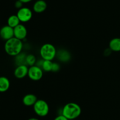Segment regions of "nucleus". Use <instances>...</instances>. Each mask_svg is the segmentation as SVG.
<instances>
[{
  "label": "nucleus",
  "mask_w": 120,
  "mask_h": 120,
  "mask_svg": "<svg viewBox=\"0 0 120 120\" xmlns=\"http://www.w3.org/2000/svg\"><path fill=\"white\" fill-rule=\"evenodd\" d=\"M23 42L21 40L14 37L7 41L4 45V49L8 55L15 57L21 53L23 49Z\"/></svg>",
  "instance_id": "obj_1"
},
{
  "label": "nucleus",
  "mask_w": 120,
  "mask_h": 120,
  "mask_svg": "<svg viewBox=\"0 0 120 120\" xmlns=\"http://www.w3.org/2000/svg\"><path fill=\"white\" fill-rule=\"evenodd\" d=\"M82 113V109L76 103H69L64 105L62 110V114L69 120L78 118Z\"/></svg>",
  "instance_id": "obj_2"
},
{
  "label": "nucleus",
  "mask_w": 120,
  "mask_h": 120,
  "mask_svg": "<svg viewBox=\"0 0 120 120\" xmlns=\"http://www.w3.org/2000/svg\"><path fill=\"white\" fill-rule=\"evenodd\" d=\"M40 56L44 60L52 61L56 57L57 50L51 43H45L40 49Z\"/></svg>",
  "instance_id": "obj_3"
},
{
  "label": "nucleus",
  "mask_w": 120,
  "mask_h": 120,
  "mask_svg": "<svg viewBox=\"0 0 120 120\" xmlns=\"http://www.w3.org/2000/svg\"><path fill=\"white\" fill-rule=\"evenodd\" d=\"M34 112L39 117H45L49 111V106L48 103L43 100H38L34 106Z\"/></svg>",
  "instance_id": "obj_4"
},
{
  "label": "nucleus",
  "mask_w": 120,
  "mask_h": 120,
  "mask_svg": "<svg viewBox=\"0 0 120 120\" xmlns=\"http://www.w3.org/2000/svg\"><path fill=\"white\" fill-rule=\"evenodd\" d=\"M43 71L41 68L36 65L32 66L29 68L28 76L31 80L39 81L43 77Z\"/></svg>",
  "instance_id": "obj_5"
},
{
  "label": "nucleus",
  "mask_w": 120,
  "mask_h": 120,
  "mask_svg": "<svg viewBox=\"0 0 120 120\" xmlns=\"http://www.w3.org/2000/svg\"><path fill=\"white\" fill-rule=\"evenodd\" d=\"M16 15L21 22L25 23V22H29L31 19L33 14L32 11L30 8H27V7H22L21 9H18Z\"/></svg>",
  "instance_id": "obj_6"
},
{
  "label": "nucleus",
  "mask_w": 120,
  "mask_h": 120,
  "mask_svg": "<svg viewBox=\"0 0 120 120\" xmlns=\"http://www.w3.org/2000/svg\"><path fill=\"white\" fill-rule=\"evenodd\" d=\"M14 37L21 41L25 39L28 35V30L25 26L20 23L19 25L14 28Z\"/></svg>",
  "instance_id": "obj_7"
},
{
  "label": "nucleus",
  "mask_w": 120,
  "mask_h": 120,
  "mask_svg": "<svg viewBox=\"0 0 120 120\" xmlns=\"http://www.w3.org/2000/svg\"><path fill=\"white\" fill-rule=\"evenodd\" d=\"M0 37L4 41H7L14 37V28L9 26L5 25L0 29Z\"/></svg>",
  "instance_id": "obj_8"
},
{
  "label": "nucleus",
  "mask_w": 120,
  "mask_h": 120,
  "mask_svg": "<svg viewBox=\"0 0 120 120\" xmlns=\"http://www.w3.org/2000/svg\"><path fill=\"white\" fill-rule=\"evenodd\" d=\"M29 68L27 65L17 66L14 70V75L16 78L21 79L28 76Z\"/></svg>",
  "instance_id": "obj_9"
},
{
  "label": "nucleus",
  "mask_w": 120,
  "mask_h": 120,
  "mask_svg": "<svg viewBox=\"0 0 120 120\" xmlns=\"http://www.w3.org/2000/svg\"><path fill=\"white\" fill-rule=\"evenodd\" d=\"M47 3L44 0H38L34 3L33 10L35 12L40 14L42 13L46 9Z\"/></svg>",
  "instance_id": "obj_10"
},
{
  "label": "nucleus",
  "mask_w": 120,
  "mask_h": 120,
  "mask_svg": "<svg viewBox=\"0 0 120 120\" xmlns=\"http://www.w3.org/2000/svg\"><path fill=\"white\" fill-rule=\"evenodd\" d=\"M38 100L37 97L34 94H27L22 98V103L25 106H34Z\"/></svg>",
  "instance_id": "obj_11"
},
{
  "label": "nucleus",
  "mask_w": 120,
  "mask_h": 120,
  "mask_svg": "<svg viewBox=\"0 0 120 120\" xmlns=\"http://www.w3.org/2000/svg\"><path fill=\"white\" fill-rule=\"evenodd\" d=\"M56 56L58 59L62 62H69L71 57L70 53L64 49H61L59 52H57Z\"/></svg>",
  "instance_id": "obj_12"
},
{
  "label": "nucleus",
  "mask_w": 120,
  "mask_h": 120,
  "mask_svg": "<svg viewBox=\"0 0 120 120\" xmlns=\"http://www.w3.org/2000/svg\"><path fill=\"white\" fill-rule=\"evenodd\" d=\"M10 87V82L7 77L5 76L0 77V93L6 92Z\"/></svg>",
  "instance_id": "obj_13"
},
{
  "label": "nucleus",
  "mask_w": 120,
  "mask_h": 120,
  "mask_svg": "<svg viewBox=\"0 0 120 120\" xmlns=\"http://www.w3.org/2000/svg\"><path fill=\"white\" fill-rule=\"evenodd\" d=\"M109 49L111 51L118 52H120V38L112 39L109 43Z\"/></svg>",
  "instance_id": "obj_14"
},
{
  "label": "nucleus",
  "mask_w": 120,
  "mask_h": 120,
  "mask_svg": "<svg viewBox=\"0 0 120 120\" xmlns=\"http://www.w3.org/2000/svg\"><path fill=\"white\" fill-rule=\"evenodd\" d=\"M21 23V21L19 19L16 15H11L7 20V25L11 28H14Z\"/></svg>",
  "instance_id": "obj_15"
},
{
  "label": "nucleus",
  "mask_w": 120,
  "mask_h": 120,
  "mask_svg": "<svg viewBox=\"0 0 120 120\" xmlns=\"http://www.w3.org/2000/svg\"><path fill=\"white\" fill-rule=\"evenodd\" d=\"M26 56L27 55H26L25 53L21 52V53L15 56V64L17 66L26 65Z\"/></svg>",
  "instance_id": "obj_16"
},
{
  "label": "nucleus",
  "mask_w": 120,
  "mask_h": 120,
  "mask_svg": "<svg viewBox=\"0 0 120 120\" xmlns=\"http://www.w3.org/2000/svg\"><path fill=\"white\" fill-rule=\"evenodd\" d=\"M53 63V62H52V61L44 60H43V63H42L41 69L43 70V71H46V72L52 71Z\"/></svg>",
  "instance_id": "obj_17"
},
{
  "label": "nucleus",
  "mask_w": 120,
  "mask_h": 120,
  "mask_svg": "<svg viewBox=\"0 0 120 120\" xmlns=\"http://www.w3.org/2000/svg\"><path fill=\"white\" fill-rule=\"evenodd\" d=\"M36 62H37V60H36V58L35 55H32V54L27 55L26 57V64L27 66H29V67H30L35 65Z\"/></svg>",
  "instance_id": "obj_18"
},
{
  "label": "nucleus",
  "mask_w": 120,
  "mask_h": 120,
  "mask_svg": "<svg viewBox=\"0 0 120 120\" xmlns=\"http://www.w3.org/2000/svg\"><path fill=\"white\" fill-rule=\"evenodd\" d=\"M60 69V66L59 63H55V62H53V63L52 71H53V72H57V71H59Z\"/></svg>",
  "instance_id": "obj_19"
},
{
  "label": "nucleus",
  "mask_w": 120,
  "mask_h": 120,
  "mask_svg": "<svg viewBox=\"0 0 120 120\" xmlns=\"http://www.w3.org/2000/svg\"><path fill=\"white\" fill-rule=\"evenodd\" d=\"M23 4L22 3L21 1H20L19 0H17V1H16L15 3V7L16 8L19 9H21V8H22V7H23Z\"/></svg>",
  "instance_id": "obj_20"
},
{
  "label": "nucleus",
  "mask_w": 120,
  "mask_h": 120,
  "mask_svg": "<svg viewBox=\"0 0 120 120\" xmlns=\"http://www.w3.org/2000/svg\"><path fill=\"white\" fill-rule=\"evenodd\" d=\"M54 120H69L67 118H66L62 114L59 115V116H57L56 118L54 119Z\"/></svg>",
  "instance_id": "obj_21"
},
{
  "label": "nucleus",
  "mask_w": 120,
  "mask_h": 120,
  "mask_svg": "<svg viewBox=\"0 0 120 120\" xmlns=\"http://www.w3.org/2000/svg\"><path fill=\"white\" fill-rule=\"evenodd\" d=\"M19 1H21L23 4H26L28 3V2H30V1H32V0H19Z\"/></svg>",
  "instance_id": "obj_22"
},
{
  "label": "nucleus",
  "mask_w": 120,
  "mask_h": 120,
  "mask_svg": "<svg viewBox=\"0 0 120 120\" xmlns=\"http://www.w3.org/2000/svg\"><path fill=\"white\" fill-rule=\"evenodd\" d=\"M28 120H39L38 119V118H29Z\"/></svg>",
  "instance_id": "obj_23"
}]
</instances>
